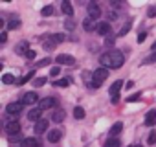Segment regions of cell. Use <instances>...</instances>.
<instances>
[{
	"label": "cell",
	"instance_id": "f6af8a7d",
	"mask_svg": "<svg viewBox=\"0 0 156 147\" xmlns=\"http://www.w3.org/2000/svg\"><path fill=\"white\" fill-rule=\"evenodd\" d=\"M19 147H26V145H24V143H22V145H19Z\"/></svg>",
	"mask_w": 156,
	"mask_h": 147
},
{
	"label": "cell",
	"instance_id": "d590c367",
	"mask_svg": "<svg viewBox=\"0 0 156 147\" xmlns=\"http://www.w3.org/2000/svg\"><path fill=\"white\" fill-rule=\"evenodd\" d=\"M73 28H75V22H73L72 19H70V20H66V30H73Z\"/></svg>",
	"mask_w": 156,
	"mask_h": 147
},
{
	"label": "cell",
	"instance_id": "44dd1931",
	"mask_svg": "<svg viewBox=\"0 0 156 147\" xmlns=\"http://www.w3.org/2000/svg\"><path fill=\"white\" fill-rule=\"evenodd\" d=\"M24 145L26 147H41V142L37 138H26L24 140Z\"/></svg>",
	"mask_w": 156,
	"mask_h": 147
},
{
	"label": "cell",
	"instance_id": "ac0fdd59",
	"mask_svg": "<svg viewBox=\"0 0 156 147\" xmlns=\"http://www.w3.org/2000/svg\"><path fill=\"white\" fill-rule=\"evenodd\" d=\"M121 131H123V123H121V121H118V123H114V125L110 127V136H112V138H116Z\"/></svg>",
	"mask_w": 156,
	"mask_h": 147
},
{
	"label": "cell",
	"instance_id": "ee69618b",
	"mask_svg": "<svg viewBox=\"0 0 156 147\" xmlns=\"http://www.w3.org/2000/svg\"><path fill=\"white\" fill-rule=\"evenodd\" d=\"M130 147H141V145H130Z\"/></svg>",
	"mask_w": 156,
	"mask_h": 147
},
{
	"label": "cell",
	"instance_id": "8d00e7d4",
	"mask_svg": "<svg viewBox=\"0 0 156 147\" xmlns=\"http://www.w3.org/2000/svg\"><path fill=\"white\" fill-rule=\"evenodd\" d=\"M145 37H147V33H145V31H143V33H140V35H138V42H143V41H145Z\"/></svg>",
	"mask_w": 156,
	"mask_h": 147
},
{
	"label": "cell",
	"instance_id": "d6a6232c",
	"mask_svg": "<svg viewBox=\"0 0 156 147\" xmlns=\"http://www.w3.org/2000/svg\"><path fill=\"white\" fill-rule=\"evenodd\" d=\"M33 85H35V87H41V85H46V77H39V79H35V81H33Z\"/></svg>",
	"mask_w": 156,
	"mask_h": 147
},
{
	"label": "cell",
	"instance_id": "8fae6325",
	"mask_svg": "<svg viewBox=\"0 0 156 147\" xmlns=\"http://www.w3.org/2000/svg\"><path fill=\"white\" fill-rule=\"evenodd\" d=\"M121 87H123V81H119V79L114 81L112 87H110V90H108V92H110V98H119V88H121Z\"/></svg>",
	"mask_w": 156,
	"mask_h": 147
},
{
	"label": "cell",
	"instance_id": "52a82bcc",
	"mask_svg": "<svg viewBox=\"0 0 156 147\" xmlns=\"http://www.w3.org/2000/svg\"><path fill=\"white\" fill-rule=\"evenodd\" d=\"M6 132L11 134V136H13V134H19V132H20V123L15 121V120L9 121V123H6Z\"/></svg>",
	"mask_w": 156,
	"mask_h": 147
},
{
	"label": "cell",
	"instance_id": "277c9868",
	"mask_svg": "<svg viewBox=\"0 0 156 147\" xmlns=\"http://www.w3.org/2000/svg\"><path fill=\"white\" fill-rule=\"evenodd\" d=\"M99 17H101V9H99L98 2H90V4H88V19L96 20V19H99Z\"/></svg>",
	"mask_w": 156,
	"mask_h": 147
},
{
	"label": "cell",
	"instance_id": "74e56055",
	"mask_svg": "<svg viewBox=\"0 0 156 147\" xmlns=\"http://www.w3.org/2000/svg\"><path fill=\"white\" fill-rule=\"evenodd\" d=\"M26 59H35V52H33V50H30V52L26 53Z\"/></svg>",
	"mask_w": 156,
	"mask_h": 147
},
{
	"label": "cell",
	"instance_id": "30bf717a",
	"mask_svg": "<svg viewBox=\"0 0 156 147\" xmlns=\"http://www.w3.org/2000/svg\"><path fill=\"white\" fill-rule=\"evenodd\" d=\"M30 52V44L26 42V41H20L17 46H15V53H19V55H26Z\"/></svg>",
	"mask_w": 156,
	"mask_h": 147
},
{
	"label": "cell",
	"instance_id": "e0dca14e",
	"mask_svg": "<svg viewBox=\"0 0 156 147\" xmlns=\"http://www.w3.org/2000/svg\"><path fill=\"white\" fill-rule=\"evenodd\" d=\"M156 123V109H152V110H149L147 112V116H145V125H154Z\"/></svg>",
	"mask_w": 156,
	"mask_h": 147
},
{
	"label": "cell",
	"instance_id": "5b68a950",
	"mask_svg": "<svg viewBox=\"0 0 156 147\" xmlns=\"http://www.w3.org/2000/svg\"><path fill=\"white\" fill-rule=\"evenodd\" d=\"M55 61H57V64H59V66H61V64H68V66H70V64H73V63H75V59H73L72 55H68V53H59Z\"/></svg>",
	"mask_w": 156,
	"mask_h": 147
},
{
	"label": "cell",
	"instance_id": "836d02e7",
	"mask_svg": "<svg viewBox=\"0 0 156 147\" xmlns=\"http://www.w3.org/2000/svg\"><path fill=\"white\" fill-rule=\"evenodd\" d=\"M59 74H61V66H53L50 70V76H59Z\"/></svg>",
	"mask_w": 156,
	"mask_h": 147
},
{
	"label": "cell",
	"instance_id": "ab89813d",
	"mask_svg": "<svg viewBox=\"0 0 156 147\" xmlns=\"http://www.w3.org/2000/svg\"><path fill=\"white\" fill-rule=\"evenodd\" d=\"M108 19H110V20H114V19H118V17H116V13H114V11H110V13H108Z\"/></svg>",
	"mask_w": 156,
	"mask_h": 147
},
{
	"label": "cell",
	"instance_id": "b9f144b4",
	"mask_svg": "<svg viewBox=\"0 0 156 147\" xmlns=\"http://www.w3.org/2000/svg\"><path fill=\"white\" fill-rule=\"evenodd\" d=\"M107 42H108V44H112V42H114V37H112V35H108V39H107Z\"/></svg>",
	"mask_w": 156,
	"mask_h": 147
},
{
	"label": "cell",
	"instance_id": "7bdbcfd3",
	"mask_svg": "<svg viewBox=\"0 0 156 147\" xmlns=\"http://www.w3.org/2000/svg\"><path fill=\"white\" fill-rule=\"evenodd\" d=\"M151 48H152V50H156V41L152 42V46H151Z\"/></svg>",
	"mask_w": 156,
	"mask_h": 147
},
{
	"label": "cell",
	"instance_id": "4316f807",
	"mask_svg": "<svg viewBox=\"0 0 156 147\" xmlns=\"http://www.w3.org/2000/svg\"><path fill=\"white\" fill-rule=\"evenodd\" d=\"M152 63H156V52H152L149 57H145V61H143V64H152Z\"/></svg>",
	"mask_w": 156,
	"mask_h": 147
},
{
	"label": "cell",
	"instance_id": "3957f363",
	"mask_svg": "<svg viewBox=\"0 0 156 147\" xmlns=\"http://www.w3.org/2000/svg\"><path fill=\"white\" fill-rule=\"evenodd\" d=\"M22 109H24V103L22 101H13V103H9L8 107H6V112L8 114H20L22 112Z\"/></svg>",
	"mask_w": 156,
	"mask_h": 147
},
{
	"label": "cell",
	"instance_id": "6da1fadb",
	"mask_svg": "<svg viewBox=\"0 0 156 147\" xmlns=\"http://www.w3.org/2000/svg\"><path fill=\"white\" fill-rule=\"evenodd\" d=\"M99 61H101V66L108 70V68H121L125 63V57L119 50H110V52H105L99 57Z\"/></svg>",
	"mask_w": 156,
	"mask_h": 147
},
{
	"label": "cell",
	"instance_id": "e575fe53",
	"mask_svg": "<svg viewBox=\"0 0 156 147\" xmlns=\"http://www.w3.org/2000/svg\"><path fill=\"white\" fill-rule=\"evenodd\" d=\"M147 142H149L151 145H152V143H156V132H151V134H149V138H147Z\"/></svg>",
	"mask_w": 156,
	"mask_h": 147
},
{
	"label": "cell",
	"instance_id": "ffe728a7",
	"mask_svg": "<svg viewBox=\"0 0 156 147\" xmlns=\"http://www.w3.org/2000/svg\"><path fill=\"white\" fill-rule=\"evenodd\" d=\"M130 28H132V20L125 22V24H123V28L119 30V33H118V35H119V37H125V35H127V33L130 31Z\"/></svg>",
	"mask_w": 156,
	"mask_h": 147
},
{
	"label": "cell",
	"instance_id": "603a6c76",
	"mask_svg": "<svg viewBox=\"0 0 156 147\" xmlns=\"http://www.w3.org/2000/svg\"><path fill=\"white\" fill-rule=\"evenodd\" d=\"M2 83L4 85H13L15 83V76H13V74H4V76H2Z\"/></svg>",
	"mask_w": 156,
	"mask_h": 147
},
{
	"label": "cell",
	"instance_id": "60d3db41",
	"mask_svg": "<svg viewBox=\"0 0 156 147\" xmlns=\"http://www.w3.org/2000/svg\"><path fill=\"white\" fill-rule=\"evenodd\" d=\"M0 41L6 42V41H8V35H6V33H2V35H0Z\"/></svg>",
	"mask_w": 156,
	"mask_h": 147
},
{
	"label": "cell",
	"instance_id": "f35d334b",
	"mask_svg": "<svg viewBox=\"0 0 156 147\" xmlns=\"http://www.w3.org/2000/svg\"><path fill=\"white\" fill-rule=\"evenodd\" d=\"M138 98H140V94H134V96H130V98H129L127 101H129V103H132V101H136Z\"/></svg>",
	"mask_w": 156,
	"mask_h": 147
},
{
	"label": "cell",
	"instance_id": "5bb4252c",
	"mask_svg": "<svg viewBox=\"0 0 156 147\" xmlns=\"http://www.w3.org/2000/svg\"><path fill=\"white\" fill-rule=\"evenodd\" d=\"M64 118H66V112H64V109H57V110H53V116H51V120H53L55 123H61V121H64Z\"/></svg>",
	"mask_w": 156,
	"mask_h": 147
},
{
	"label": "cell",
	"instance_id": "7a4b0ae2",
	"mask_svg": "<svg viewBox=\"0 0 156 147\" xmlns=\"http://www.w3.org/2000/svg\"><path fill=\"white\" fill-rule=\"evenodd\" d=\"M87 83H88V87L90 88H99L105 81H107V77H108V70L107 68H98L94 74H87Z\"/></svg>",
	"mask_w": 156,
	"mask_h": 147
},
{
	"label": "cell",
	"instance_id": "1f68e13d",
	"mask_svg": "<svg viewBox=\"0 0 156 147\" xmlns=\"http://www.w3.org/2000/svg\"><path fill=\"white\" fill-rule=\"evenodd\" d=\"M147 17H152V19L156 17V6H151V8L147 9Z\"/></svg>",
	"mask_w": 156,
	"mask_h": 147
},
{
	"label": "cell",
	"instance_id": "4fadbf2b",
	"mask_svg": "<svg viewBox=\"0 0 156 147\" xmlns=\"http://www.w3.org/2000/svg\"><path fill=\"white\" fill-rule=\"evenodd\" d=\"M55 105H57V99H55V98H44L39 107L44 110V109H51V107H55Z\"/></svg>",
	"mask_w": 156,
	"mask_h": 147
},
{
	"label": "cell",
	"instance_id": "ba28073f",
	"mask_svg": "<svg viewBox=\"0 0 156 147\" xmlns=\"http://www.w3.org/2000/svg\"><path fill=\"white\" fill-rule=\"evenodd\" d=\"M37 101H39V98H37L35 92H26V94L22 96V103H24V105H35Z\"/></svg>",
	"mask_w": 156,
	"mask_h": 147
},
{
	"label": "cell",
	"instance_id": "cb8c5ba5",
	"mask_svg": "<svg viewBox=\"0 0 156 147\" xmlns=\"http://www.w3.org/2000/svg\"><path fill=\"white\" fill-rule=\"evenodd\" d=\"M105 147H121V142L118 138H110V140L105 142Z\"/></svg>",
	"mask_w": 156,
	"mask_h": 147
},
{
	"label": "cell",
	"instance_id": "484cf974",
	"mask_svg": "<svg viewBox=\"0 0 156 147\" xmlns=\"http://www.w3.org/2000/svg\"><path fill=\"white\" fill-rule=\"evenodd\" d=\"M19 26H20V20H19V19H11V20L8 22V30H9V31L15 30V28H19Z\"/></svg>",
	"mask_w": 156,
	"mask_h": 147
},
{
	"label": "cell",
	"instance_id": "f1b7e54d",
	"mask_svg": "<svg viewBox=\"0 0 156 147\" xmlns=\"http://www.w3.org/2000/svg\"><path fill=\"white\" fill-rule=\"evenodd\" d=\"M51 41H53L55 44H57V42H62V41H64V35H62V33H57V35H51Z\"/></svg>",
	"mask_w": 156,
	"mask_h": 147
},
{
	"label": "cell",
	"instance_id": "7c38bea8",
	"mask_svg": "<svg viewBox=\"0 0 156 147\" xmlns=\"http://www.w3.org/2000/svg\"><path fill=\"white\" fill-rule=\"evenodd\" d=\"M48 120H41V121H37L35 123V134H44L46 131H48Z\"/></svg>",
	"mask_w": 156,
	"mask_h": 147
},
{
	"label": "cell",
	"instance_id": "d6986e66",
	"mask_svg": "<svg viewBox=\"0 0 156 147\" xmlns=\"http://www.w3.org/2000/svg\"><path fill=\"white\" fill-rule=\"evenodd\" d=\"M83 28H85V31H92L94 28L98 30V26H94V20L92 19H85L83 20Z\"/></svg>",
	"mask_w": 156,
	"mask_h": 147
},
{
	"label": "cell",
	"instance_id": "83f0119b",
	"mask_svg": "<svg viewBox=\"0 0 156 147\" xmlns=\"http://www.w3.org/2000/svg\"><path fill=\"white\" fill-rule=\"evenodd\" d=\"M33 76H35V72H30V74H26V76H24L22 79H19V85H24V83H28V81H30Z\"/></svg>",
	"mask_w": 156,
	"mask_h": 147
},
{
	"label": "cell",
	"instance_id": "7402d4cb",
	"mask_svg": "<svg viewBox=\"0 0 156 147\" xmlns=\"http://www.w3.org/2000/svg\"><path fill=\"white\" fill-rule=\"evenodd\" d=\"M73 118L75 120H83L85 118V109L83 107H75L73 109Z\"/></svg>",
	"mask_w": 156,
	"mask_h": 147
},
{
	"label": "cell",
	"instance_id": "d4e9b609",
	"mask_svg": "<svg viewBox=\"0 0 156 147\" xmlns=\"http://www.w3.org/2000/svg\"><path fill=\"white\" fill-rule=\"evenodd\" d=\"M55 13V8L53 6H46V8H42V17H51Z\"/></svg>",
	"mask_w": 156,
	"mask_h": 147
},
{
	"label": "cell",
	"instance_id": "f546056e",
	"mask_svg": "<svg viewBox=\"0 0 156 147\" xmlns=\"http://www.w3.org/2000/svg\"><path fill=\"white\" fill-rule=\"evenodd\" d=\"M50 63H51V59H50V57H44L42 61H39V63H37V66H48Z\"/></svg>",
	"mask_w": 156,
	"mask_h": 147
},
{
	"label": "cell",
	"instance_id": "4dcf8cb0",
	"mask_svg": "<svg viewBox=\"0 0 156 147\" xmlns=\"http://www.w3.org/2000/svg\"><path fill=\"white\" fill-rule=\"evenodd\" d=\"M70 85V79H61V81H55V87H68Z\"/></svg>",
	"mask_w": 156,
	"mask_h": 147
},
{
	"label": "cell",
	"instance_id": "9c48e42d",
	"mask_svg": "<svg viewBox=\"0 0 156 147\" xmlns=\"http://www.w3.org/2000/svg\"><path fill=\"white\" fill-rule=\"evenodd\" d=\"M96 31H98L101 37H108L112 30H110V24H108V22H101V24H98V30H96Z\"/></svg>",
	"mask_w": 156,
	"mask_h": 147
},
{
	"label": "cell",
	"instance_id": "9a60e30c",
	"mask_svg": "<svg viewBox=\"0 0 156 147\" xmlns=\"http://www.w3.org/2000/svg\"><path fill=\"white\" fill-rule=\"evenodd\" d=\"M61 136H62V132H61L59 129H53V131H50V132H48V142L57 143V142L61 140Z\"/></svg>",
	"mask_w": 156,
	"mask_h": 147
},
{
	"label": "cell",
	"instance_id": "8992f818",
	"mask_svg": "<svg viewBox=\"0 0 156 147\" xmlns=\"http://www.w3.org/2000/svg\"><path fill=\"white\" fill-rule=\"evenodd\" d=\"M28 120H31V121H41L42 120V109L41 107H35V109H31L30 112H28Z\"/></svg>",
	"mask_w": 156,
	"mask_h": 147
},
{
	"label": "cell",
	"instance_id": "2e32d148",
	"mask_svg": "<svg viewBox=\"0 0 156 147\" xmlns=\"http://www.w3.org/2000/svg\"><path fill=\"white\" fill-rule=\"evenodd\" d=\"M61 9H62V13H64V15H68V17H73V6L68 2V0H64V2L61 4Z\"/></svg>",
	"mask_w": 156,
	"mask_h": 147
}]
</instances>
